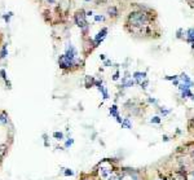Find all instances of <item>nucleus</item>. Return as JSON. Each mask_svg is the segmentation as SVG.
I'll list each match as a JSON object with an SVG mask.
<instances>
[{
	"instance_id": "20",
	"label": "nucleus",
	"mask_w": 194,
	"mask_h": 180,
	"mask_svg": "<svg viewBox=\"0 0 194 180\" xmlns=\"http://www.w3.org/2000/svg\"><path fill=\"white\" fill-rule=\"evenodd\" d=\"M72 142H74V140H72V139L68 140V141H66V144H65V146H66V148H69L70 145H72Z\"/></svg>"
},
{
	"instance_id": "6",
	"label": "nucleus",
	"mask_w": 194,
	"mask_h": 180,
	"mask_svg": "<svg viewBox=\"0 0 194 180\" xmlns=\"http://www.w3.org/2000/svg\"><path fill=\"white\" fill-rule=\"evenodd\" d=\"M110 114L113 115V117H115L116 118V121L119 122V123H122L123 121L120 119V115L118 114V108H116V105H113V106L110 108Z\"/></svg>"
},
{
	"instance_id": "4",
	"label": "nucleus",
	"mask_w": 194,
	"mask_h": 180,
	"mask_svg": "<svg viewBox=\"0 0 194 180\" xmlns=\"http://www.w3.org/2000/svg\"><path fill=\"white\" fill-rule=\"evenodd\" d=\"M65 55L68 56L70 60H72V61H74V58H75V56H76V49L74 48L71 44H69V46L66 47V53Z\"/></svg>"
},
{
	"instance_id": "27",
	"label": "nucleus",
	"mask_w": 194,
	"mask_h": 180,
	"mask_svg": "<svg viewBox=\"0 0 194 180\" xmlns=\"http://www.w3.org/2000/svg\"><path fill=\"white\" fill-rule=\"evenodd\" d=\"M193 177H194V174H193Z\"/></svg>"
},
{
	"instance_id": "26",
	"label": "nucleus",
	"mask_w": 194,
	"mask_h": 180,
	"mask_svg": "<svg viewBox=\"0 0 194 180\" xmlns=\"http://www.w3.org/2000/svg\"><path fill=\"white\" fill-rule=\"evenodd\" d=\"M84 180H89V179H84Z\"/></svg>"
},
{
	"instance_id": "11",
	"label": "nucleus",
	"mask_w": 194,
	"mask_h": 180,
	"mask_svg": "<svg viewBox=\"0 0 194 180\" xmlns=\"http://www.w3.org/2000/svg\"><path fill=\"white\" fill-rule=\"evenodd\" d=\"M98 91L100 92H102V95H104V99H109V93H108V91H106V88L104 87V86H98Z\"/></svg>"
},
{
	"instance_id": "21",
	"label": "nucleus",
	"mask_w": 194,
	"mask_h": 180,
	"mask_svg": "<svg viewBox=\"0 0 194 180\" xmlns=\"http://www.w3.org/2000/svg\"><path fill=\"white\" fill-rule=\"evenodd\" d=\"M65 175H66V176H69V175L71 176V175H74V172H72L71 170H69V168H66V171H65Z\"/></svg>"
},
{
	"instance_id": "8",
	"label": "nucleus",
	"mask_w": 194,
	"mask_h": 180,
	"mask_svg": "<svg viewBox=\"0 0 194 180\" xmlns=\"http://www.w3.org/2000/svg\"><path fill=\"white\" fill-rule=\"evenodd\" d=\"M180 78V80H181V83H185V84H189V86H193V82L189 79V77L188 75H185V74H182L181 77H178Z\"/></svg>"
},
{
	"instance_id": "23",
	"label": "nucleus",
	"mask_w": 194,
	"mask_h": 180,
	"mask_svg": "<svg viewBox=\"0 0 194 180\" xmlns=\"http://www.w3.org/2000/svg\"><path fill=\"white\" fill-rule=\"evenodd\" d=\"M118 78H119V73H118V71H116V73H115V74H114V77H113V79H114V80H116V79H118Z\"/></svg>"
},
{
	"instance_id": "15",
	"label": "nucleus",
	"mask_w": 194,
	"mask_h": 180,
	"mask_svg": "<svg viewBox=\"0 0 194 180\" xmlns=\"http://www.w3.org/2000/svg\"><path fill=\"white\" fill-rule=\"evenodd\" d=\"M5 56H6V46H4L2 52H0V58H4Z\"/></svg>"
},
{
	"instance_id": "17",
	"label": "nucleus",
	"mask_w": 194,
	"mask_h": 180,
	"mask_svg": "<svg viewBox=\"0 0 194 180\" xmlns=\"http://www.w3.org/2000/svg\"><path fill=\"white\" fill-rule=\"evenodd\" d=\"M109 13H110V16H116V9L114 8H109Z\"/></svg>"
},
{
	"instance_id": "9",
	"label": "nucleus",
	"mask_w": 194,
	"mask_h": 180,
	"mask_svg": "<svg viewBox=\"0 0 194 180\" xmlns=\"http://www.w3.org/2000/svg\"><path fill=\"white\" fill-rule=\"evenodd\" d=\"M110 174H113V170H111V168H102V170H100V175L102 177H108Z\"/></svg>"
},
{
	"instance_id": "7",
	"label": "nucleus",
	"mask_w": 194,
	"mask_h": 180,
	"mask_svg": "<svg viewBox=\"0 0 194 180\" xmlns=\"http://www.w3.org/2000/svg\"><path fill=\"white\" fill-rule=\"evenodd\" d=\"M133 78H135L136 79V82H137V83H142V80L146 78V74L145 73H138V71H136L135 74H133Z\"/></svg>"
},
{
	"instance_id": "3",
	"label": "nucleus",
	"mask_w": 194,
	"mask_h": 180,
	"mask_svg": "<svg viewBox=\"0 0 194 180\" xmlns=\"http://www.w3.org/2000/svg\"><path fill=\"white\" fill-rule=\"evenodd\" d=\"M58 64H60L61 67H64V69H68V67L72 66V60H70L66 55H62L61 57L58 58Z\"/></svg>"
},
{
	"instance_id": "18",
	"label": "nucleus",
	"mask_w": 194,
	"mask_h": 180,
	"mask_svg": "<svg viewBox=\"0 0 194 180\" xmlns=\"http://www.w3.org/2000/svg\"><path fill=\"white\" fill-rule=\"evenodd\" d=\"M150 122H152V123H159V122H160V118H159V117H154V118L150 119Z\"/></svg>"
},
{
	"instance_id": "16",
	"label": "nucleus",
	"mask_w": 194,
	"mask_h": 180,
	"mask_svg": "<svg viewBox=\"0 0 194 180\" xmlns=\"http://www.w3.org/2000/svg\"><path fill=\"white\" fill-rule=\"evenodd\" d=\"M5 149H6V146H5V145H0V159H2V157L4 155Z\"/></svg>"
},
{
	"instance_id": "14",
	"label": "nucleus",
	"mask_w": 194,
	"mask_h": 180,
	"mask_svg": "<svg viewBox=\"0 0 194 180\" xmlns=\"http://www.w3.org/2000/svg\"><path fill=\"white\" fill-rule=\"evenodd\" d=\"M53 137H56L57 140H62L64 139V133L62 132H54L53 133Z\"/></svg>"
},
{
	"instance_id": "22",
	"label": "nucleus",
	"mask_w": 194,
	"mask_h": 180,
	"mask_svg": "<svg viewBox=\"0 0 194 180\" xmlns=\"http://www.w3.org/2000/svg\"><path fill=\"white\" fill-rule=\"evenodd\" d=\"M94 20H96V21H102V20H104V17H102V16H96V17H94Z\"/></svg>"
},
{
	"instance_id": "24",
	"label": "nucleus",
	"mask_w": 194,
	"mask_h": 180,
	"mask_svg": "<svg viewBox=\"0 0 194 180\" xmlns=\"http://www.w3.org/2000/svg\"><path fill=\"white\" fill-rule=\"evenodd\" d=\"M163 140H164V141H168L170 139H168V136H163Z\"/></svg>"
},
{
	"instance_id": "12",
	"label": "nucleus",
	"mask_w": 194,
	"mask_h": 180,
	"mask_svg": "<svg viewBox=\"0 0 194 180\" xmlns=\"http://www.w3.org/2000/svg\"><path fill=\"white\" fill-rule=\"evenodd\" d=\"M122 127H126V128H131V127H132V126H131V122H130V119H128V118H126L124 121L122 122Z\"/></svg>"
},
{
	"instance_id": "2",
	"label": "nucleus",
	"mask_w": 194,
	"mask_h": 180,
	"mask_svg": "<svg viewBox=\"0 0 194 180\" xmlns=\"http://www.w3.org/2000/svg\"><path fill=\"white\" fill-rule=\"evenodd\" d=\"M75 21H76V25L82 29H87V21H86V16L83 11H80L75 14Z\"/></svg>"
},
{
	"instance_id": "25",
	"label": "nucleus",
	"mask_w": 194,
	"mask_h": 180,
	"mask_svg": "<svg viewBox=\"0 0 194 180\" xmlns=\"http://www.w3.org/2000/svg\"><path fill=\"white\" fill-rule=\"evenodd\" d=\"M193 158H194V153H193Z\"/></svg>"
},
{
	"instance_id": "5",
	"label": "nucleus",
	"mask_w": 194,
	"mask_h": 180,
	"mask_svg": "<svg viewBox=\"0 0 194 180\" xmlns=\"http://www.w3.org/2000/svg\"><path fill=\"white\" fill-rule=\"evenodd\" d=\"M106 34H108V30L106 29H102L101 31L97 34V36L94 38V44H96V46H97V44H100V42H102L104 39H105V35Z\"/></svg>"
},
{
	"instance_id": "10",
	"label": "nucleus",
	"mask_w": 194,
	"mask_h": 180,
	"mask_svg": "<svg viewBox=\"0 0 194 180\" xmlns=\"http://www.w3.org/2000/svg\"><path fill=\"white\" fill-rule=\"evenodd\" d=\"M186 34H188V40H189L190 43H193V42H194V29H189Z\"/></svg>"
},
{
	"instance_id": "13",
	"label": "nucleus",
	"mask_w": 194,
	"mask_h": 180,
	"mask_svg": "<svg viewBox=\"0 0 194 180\" xmlns=\"http://www.w3.org/2000/svg\"><path fill=\"white\" fill-rule=\"evenodd\" d=\"M0 123L2 124H5V123H8V118H6V115L3 113V114H0Z\"/></svg>"
},
{
	"instance_id": "1",
	"label": "nucleus",
	"mask_w": 194,
	"mask_h": 180,
	"mask_svg": "<svg viewBox=\"0 0 194 180\" xmlns=\"http://www.w3.org/2000/svg\"><path fill=\"white\" fill-rule=\"evenodd\" d=\"M127 25L131 27V33H135L138 35H144L149 33V26H150V16L144 12H132L128 17Z\"/></svg>"
},
{
	"instance_id": "19",
	"label": "nucleus",
	"mask_w": 194,
	"mask_h": 180,
	"mask_svg": "<svg viewBox=\"0 0 194 180\" xmlns=\"http://www.w3.org/2000/svg\"><path fill=\"white\" fill-rule=\"evenodd\" d=\"M0 74H2V77H3V79L6 82V84H9L8 83V80H6V75H5V70H0Z\"/></svg>"
}]
</instances>
